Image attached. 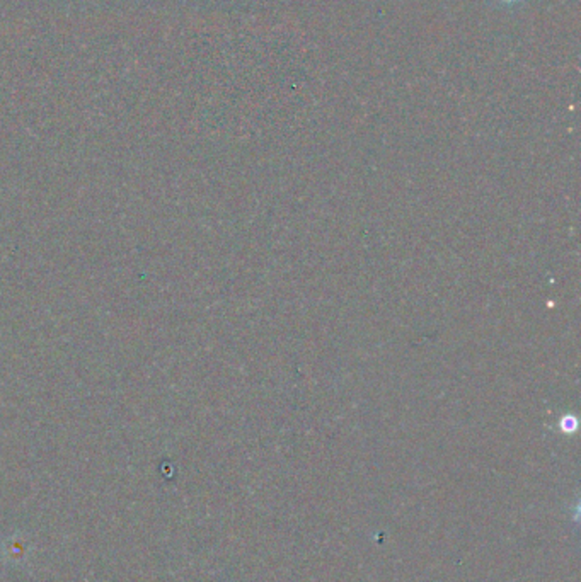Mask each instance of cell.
<instances>
[{
  "mask_svg": "<svg viewBox=\"0 0 581 582\" xmlns=\"http://www.w3.org/2000/svg\"><path fill=\"white\" fill-rule=\"evenodd\" d=\"M500 4H503V5H515V4H519V2H522V0H498Z\"/></svg>",
  "mask_w": 581,
  "mask_h": 582,
  "instance_id": "1",
  "label": "cell"
}]
</instances>
